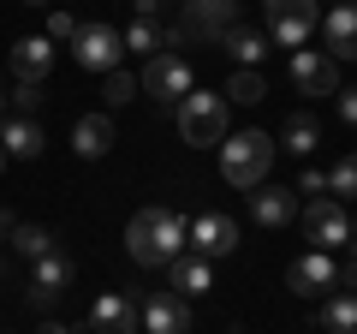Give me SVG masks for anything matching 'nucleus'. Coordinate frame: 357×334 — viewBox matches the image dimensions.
I'll use <instances>...</instances> for the list:
<instances>
[{"label":"nucleus","mask_w":357,"mask_h":334,"mask_svg":"<svg viewBox=\"0 0 357 334\" xmlns=\"http://www.w3.org/2000/svg\"><path fill=\"white\" fill-rule=\"evenodd\" d=\"M126 251L137 269H167L173 257H185V215L173 203H149L131 215L126 227Z\"/></svg>","instance_id":"nucleus-1"},{"label":"nucleus","mask_w":357,"mask_h":334,"mask_svg":"<svg viewBox=\"0 0 357 334\" xmlns=\"http://www.w3.org/2000/svg\"><path fill=\"white\" fill-rule=\"evenodd\" d=\"M268 167H274V138H268V131H238V138L220 143V180H227L232 191L250 197L256 185L268 180Z\"/></svg>","instance_id":"nucleus-2"},{"label":"nucleus","mask_w":357,"mask_h":334,"mask_svg":"<svg viewBox=\"0 0 357 334\" xmlns=\"http://www.w3.org/2000/svg\"><path fill=\"white\" fill-rule=\"evenodd\" d=\"M178 138L197 143V150H220V143H227V96L191 90L178 102Z\"/></svg>","instance_id":"nucleus-3"},{"label":"nucleus","mask_w":357,"mask_h":334,"mask_svg":"<svg viewBox=\"0 0 357 334\" xmlns=\"http://www.w3.org/2000/svg\"><path fill=\"white\" fill-rule=\"evenodd\" d=\"M137 90H143V96H155V102H167V108H178L185 96L197 90V72H191V60H185V54L161 48V54H155L149 66H143Z\"/></svg>","instance_id":"nucleus-4"},{"label":"nucleus","mask_w":357,"mask_h":334,"mask_svg":"<svg viewBox=\"0 0 357 334\" xmlns=\"http://www.w3.org/2000/svg\"><path fill=\"white\" fill-rule=\"evenodd\" d=\"M262 13H268V30H274L280 48H304V42L321 30V6L316 0H262Z\"/></svg>","instance_id":"nucleus-5"},{"label":"nucleus","mask_w":357,"mask_h":334,"mask_svg":"<svg viewBox=\"0 0 357 334\" xmlns=\"http://www.w3.org/2000/svg\"><path fill=\"white\" fill-rule=\"evenodd\" d=\"M304 239L316 245V251H345L351 245V215H345V203H333V197H310L304 203Z\"/></svg>","instance_id":"nucleus-6"},{"label":"nucleus","mask_w":357,"mask_h":334,"mask_svg":"<svg viewBox=\"0 0 357 334\" xmlns=\"http://www.w3.org/2000/svg\"><path fill=\"white\" fill-rule=\"evenodd\" d=\"M185 251L191 257H203V263H220V257H232L238 251V221L232 215H197V221H185Z\"/></svg>","instance_id":"nucleus-7"},{"label":"nucleus","mask_w":357,"mask_h":334,"mask_svg":"<svg viewBox=\"0 0 357 334\" xmlns=\"http://www.w3.org/2000/svg\"><path fill=\"white\" fill-rule=\"evenodd\" d=\"M72 54H77L84 72H102V78H107V72H119V60H126V42H119L114 24H77Z\"/></svg>","instance_id":"nucleus-8"},{"label":"nucleus","mask_w":357,"mask_h":334,"mask_svg":"<svg viewBox=\"0 0 357 334\" xmlns=\"http://www.w3.org/2000/svg\"><path fill=\"white\" fill-rule=\"evenodd\" d=\"M238 24V0H185V36H203V42H220L227 30Z\"/></svg>","instance_id":"nucleus-9"},{"label":"nucleus","mask_w":357,"mask_h":334,"mask_svg":"<svg viewBox=\"0 0 357 334\" xmlns=\"http://www.w3.org/2000/svg\"><path fill=\"white\" fill-rule=\"evenodd\" d=\"M292 84L304 96H333L340 90V60H328L321 48H292Z\"/></svg>","instance_id":"nucleus-10"},{"label":"nucleus","mask_w":357,"mask_h":334,"mask_svg":"<svg viewBox=\"0 0 357 334\" xmlns=\"http://www.w3.org/2000/svg\"><path fill=\"white\" fill-rule=\"evenodd\" d=\"M286 281H292L298 298H321V293H333V286H340V263H333L328 251H304V257L286 269Z\"/></svg>","instance_id":"nucleus-11"},{"label":"nucleus","mask_w":357,"mask_h":334,"mask_svg":"<svg viewBox=\"0 0 357 334\" xmlns=\"http://www.w3.org/2000/svg\"><path fill=\"white\" fill-rule=\"evenodd\" d=\"M137 328H149V334H191V305L178 293H149L137 305Z\"/></svg>","instance_id":"nucleus-12"},{"label":"nucleus","mask_w":357,"mask_h":334,"mask_svg":"<svg viewBox=\"0 0 357 334\" xmlns=\"http://www.w3.org/2000/svg\"><path fill=\"white\" fill-rule=\"evenodd\" d=\"M250 215H256V227H292L298 221V191L292 185H256Z\"/></svg>","instance_id":"nucleus-13"},{"label":"nucleus","mask_w":357,"mask_h":334,"mask_svg":"<svg viewBox=\"0 0 357 334\" xmlns=\"http://www.w3.org/2000/svg\"><path fill=\"white\" fill-rule=\"evenodd\" d=\"M89 328L96 334H137V298L131 293H102L89 305Z\"/></svg>","instance_id":"nucleus-14"},{"label":"nucleus","mask_w":357,"mask_h":334,"mask_svg":"<svg viewBox=\"0 0 357 334\" xmlns=\"http://www.w3.org/2000/svg\"><path fill=\"white\" fill-rule=\"evenodd\" d=\"M6 54H13V78L18 84H42V78L54 72V42L48 36H18Z\"/></svg>","instance_id":"nucleus-15"},{"label":"nucleus","mask_w":357,"mask_h":334,"mask_svg":"<svg viewBox=\"0 0 357 334\" xmlns=\"http://www.w3.org/2000/svg\"><path fill=\"white\" fill-rule=\"evenodd\" d=\"M66 286H72V257H60V251H48V257L30 263V298L36 305H48V298H60Z\"/></svg>","instance_id":"nucleus-16"},{"label":"nucleus","mask_w":357,"mask_h":334,"mask_svg":"<svg viewBox=\"0 0 357 334\" xmlns=\"http://www.w3.org/2000/svg\"><path fill=\"white\" fill-rule=\"evenodd\" d=\"M321 42H328V60H357V6H333L321 18Z\"/></svg>","instance_id":"nucleus-17"},{"label":"nucleus","mask_w":357,"mask_h":334,"mask_svg":"<svg viewBox=\"0 0 357 334\" xmlns=\"http://www.w3.org/2000/svg\"><path fill=\"white\" fill-rule=\"evenodd\" d=\"M208 286H215V275H208V263H203V257H191V251H185V257L167 263V293H178L185 305H191V298H203Z\"/></svg>","instance_id":"nucleus-18"},{"label":"nucleus","mask_w":357,"mask_h":334,"mask_svg":"<svg viewBox=\"0 0 357 334\" xmlns=\"http://www.w3.org/2000/svg\"><path fill=\"white\" fill-rule=\"evenodd\" d=\"M114 143H119V138H114V119H107V114H84V119L72 126V150L84 155V161H102Z\"/></svg>","instance_id":"nucleus-19"},{"label":"nucleus","mask_w":357,"mask_h":334,"mask_svg":"<svg viewBox=\"0 0 357 334\" xmlns=\"http://www.w3.org/2000/svg\"><path fill=\"white\" fill-rule=\"evenodd\" d=\"M0 150H6V155H18V161H36V155L48 150V131H42L36 119H24V114H18V119H6V126H0Z\"/></svg>","instance_id":"nucleus-20"},{"label":"nucleus","mask_w":357,"mask_h":334,"mask_svg":"<svg viewBox=\"0 0 357 334\" xmlns=\"http://www.w3.org/2000/svg\"><path fill=\"white\" fill-rule=\"evenodd\" d=\"M6 245H13V257H48L54 251V233L48 227H36V221H13V227H6Z\"/></svg>","instance_id":"nucleus-21"},{"label":"nucleus","mask_w":357,"mask_h":334,"mask_svg":"<svg viewBox=\"0 0 357 334\" xmlns=\"http://www.w3.org/2000/svg\"><path fill=\"white\" fill-rule=\"evenodd\" d=\"M119 42H126V54H143V60H155V54L167 48V30L155 24V18H131V24L119 30Z\"/></svg>","instance_id":"nucleus-22"},{"label":"nucleus","mask_w":357,"mask_h":334,"mask_svg":"<svg viewBox=\"0 0 357 334\" xmlns=\"http://www.w3.org/2000/svg\"><path fill=\"white\" fill-rule=\"evenodd\" d=\"M220 42H227V54H232V60H238V66H250V72H256V66H262V54H268V42L256 36V30H238V24H232V30H227V36H220Z\"/></svg>","instance_id":"nucleus-23"},{"label":"nucleus","mask_w":357,"mask_h":334,"mask_svg":"<svg viewBox=\"0 0 357 334\" xmlns=\"http://www.w3.org/2000/svg\"><path fill=\"white\" fill-rule=\"evenodd\" d=\"M321 328L328 334H357V293H340L321 305Z\"/></svg>","instance_id":"nucleus-24"},{"label":"nucleus","mask_w":357,"mask_h":334,"mask_svg":"<svg viewBox=\"0 0 357 334\" xmlns=\"http://www.w3.org/2000/svg\"><path fill=\"white\" fill-rule=\"evenodd\" d=\"M316 143H321V126H316L310 114H292V119H286V150H292V155H310Z\"/></svg>","instance_id":"nucleus-25"},{"label":"nucleus","mask_w":357,"mask_h":334,"mask_svg":"<svg viewBox=\"0 0 357 334\" xmlns=\"http://www.w3.org/2000/svg\"><path fill=\"white\" fill-rule=\"evenodd\" d=\"M268 96V84H262V72H250V66H238V72H232V84H227V102H262Z\"/></svg>","instance_id":"nucleus-26"},{"label":"nucleus","mask_w":357,"mask_h":334,"mask_svg":"<svg viewBox=\"0 0 357 334\" xmlns=\"http://www.w3.org/2000/svg\"><path fill=\"white\" fill-rule=\"evenodd\" d=\"M102 96H107V108H126V102H137V78H131L126 66H119V72H107Z\"/></svg>","instance_id":"nucleus-27"},{"label":"nucleus","mask_w":357,"mask_h":334,"mask_svg":"<svg viewBox=\"0 0 357 334\" xmlns=\"http://www.w3.org/2000/svg\"><path fill=\"white\" fill-rule=\"evenodd\" d=\"M328 185L345 191V197H357V155H340V161L328 167Z\"/></svg>","instance_id":"nucleus-28"},{"label":"nucleus","mask_w":357,"mask_h":334,"mask_svg":"<svg viewBox=\"0 0 357 334\" xmlns=\"http://www.w3.org/2000/svg\"><path fill=\"white\" fill-rule=\"evenodd\" d=\"M72 36H77V18L66 13V6H54L48 13V42H72Z\"/></svg>","instance_id":"nucleus-29"},{"label":"nucleus","mask_w":357,"mask_h":334,"mask_svg":"<svg viewBox=\"0 0 357 334\" xmlns=\"http://www.w3.org/2000/svg\"><path fill=\"white\" fill-rule=\"evenodd\" d=\"M42 102H48V96H42V84H18V96H13V108H18L24 119H36Z\"/></svg>","instance_id":"nucleus-30"},{"label":"nucleus","mask_w":357,"mask_h":334,"mask_svg":"<svg viewBox=\"0 0 357 334\" xmlns=\"http://www.w3.org/2000/svg\"><path fill=\"white\" fill-rule=\"evenodd\" d=\"M292 191H310V197H321V191H328V173H321V167H310V173L292 185Z\"/></svg>","instance_id":"nucleus-31"},{"label":"nucleus","mask_w":357,"mask_h":334,"mask_svg":"<svg viewBox=\"0 0 357 334\" xmlns=\"http://www.w3.org/2000/svg\"><path fill=\"white\" fill-rule=\"evenodd\" d=\"M340 119H345V126H357V90L340 96Z\"/></svg>","instance_id":"nucleus-32"},{"label":"nucleus","mask_w":357,"mask_h":334,"mask_svg":"<svg viewBox=\"0 0 357 334\" xmlns=\"http://www.w3.org/2000/svg\"><path fill=\"white\" fill-rule=\"evenodd\" d=\"M131 6H137V18H161L167 13V0H131Z\"/></svg>","instance_id":"nucleus-33"},{"label":"nucleus","mask_w":357,"mask_h":334,"mask_svg":"<svg viewBox=\"0 0 357 334\" xmlns=\"http://www.w3.org/2000/svg\"><path fill=\"white\" fill-rule=\"evenodd\" d=\"M340 286H345V293H357V257H345V269H340Z\"/></svg>","instance_id":"nucleus-34"},{"label":"nucleus","mask_w":357,"mask_h":334,"mask_svg":"<svg viewBox=\"0 0 357 334\" xmlns=\"http://www.w3.org/2000/svg\"><path fill=\"white\" fill-rule=\"evenodd\" d=\"M36 334H72V328H66V322H48V328H36Z\"/></svg>","instance_id":"nucleus-35"},{"label":"nucleus","mask_w":357,"mask_h":334,"mask_svg":"<svg viewBox=\"0 0 357 334\" xmlns=\"http://www.w3.org/2000/svg\"><path fill=\"white\" fill-rule=\"evenodd\" d=\"M351 257H357V215H351Z\"/></svg>","instance_id":"nucleus-36"},{"label":"nucleus","mask_w":357,"mask_h":334,"mask_svg":"<svg viewBox=\"0 0 357 334\" xmlns=\"http://www.w3.org/2000/svg\"><path fill=\"white\" fill-rule=\"evenodd\" d=\"M24 6H54V0H24Z\"/></svg>","instance_id":"nucleus-37"},{"label":"nucleus","mask_w":357,"mask_h":334,"mask_svg":"<svg viewBox=\"0 0 357 334\" xmlns=\"http://www.w3.org/2000/svg\"><path fill=\"white\" fill-rule=\"evenodd\" d=\"M0 114H6V96H0Z\"/></svg>","instance_id":"nucleus-38"},{"label":"nucleus","mask_w":357,"mask_h":334,"mask_svg":"<svg viewBox=\"0 0 357 334\" xmlns=\"http://www.w3.org/2000/svg\"><path fill=\"white\" fill-rule=\"evenodd\" d=\"M0 167H6V150H0Z\"/></svg>","instance_id":"nucleus-39"},{"label":"nucleus","mask_w":357,"mask_h":334,"mask_svg":"<svg viewBox=\"0 0 357 334\" xmlns=\"http://www.w3.org/2000/svg\"><path fill=\"white\" fill-rule=\"evenodd\" d=\"M340 6H351V0H340Z\"/></svg>","instance_id":"nucleus-40"}]
</instances>
